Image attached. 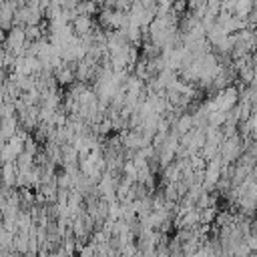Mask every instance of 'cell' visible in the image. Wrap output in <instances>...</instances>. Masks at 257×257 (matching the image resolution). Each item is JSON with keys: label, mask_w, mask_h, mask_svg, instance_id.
Wrapping results in <instances>:
<instances>
[{"label": "cell", "mask_w": 257, "mask_h": 257, "mask_svg": "<svg viewBox=\"0 0 257 257\" xmlns=\"http://www.w3.org/2000/svg\"><path fill=\"white\" fill-rule=\"evenodd\" d=\"M251 8H253V0H239V2H237V6H235V10H237L241 16L249 14V12H251Z\"/></svg>", "instance_id": "6da1fadb"}]
</instances>
